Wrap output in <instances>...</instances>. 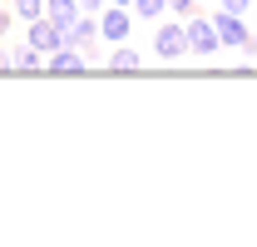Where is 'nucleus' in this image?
<instances>
[{
  "label": "nucleus",
  "instance_id": "1",
  "mask_svg": "<svg viewBox=\"0 0 257 247\" xmlns=\"http://www.w3.org/2000/svg\"><path fill=\"white\" fill-rule=\"evenodd\" d=\"M154 55H159L163 64L183 60V55H188V25H183V20H159V25H154Z\"/></svg>",
  "mask_w": 257,
  "mask_h": 247
},
{
  "label": "nucleus",
  "instance_id": "2",
  "mask_svg": "<svg viewBox=\"0 0 257 247\" xmlns=\"http://www.w3.org/2000/svg\"><path fill=\"white\" fill-rule=\"evenodd\" d=\"M213 30H218V45H223V50H247V45H252V25H247V15H237V10H218V15H213Z\"/></svg>",
  "mask_w": 257,
  "mask_h": 247
},
{
  "label": "nucleus",
  "instance_id": "3",
  "mask_svg": "<svg viewBox=\"0 0 257 247\" xmlns=\"http://www.w3.org/2000/svg\"><path fill=\"white\" fill-rule=\"evenodd\" d=\"M134 35V10L128 5H104L99 10V40L104 45H124Z\"/></svg>",
  "mask_w": 257,
  "mask_h": 247
},
{
  "label": "nucleus",
  "instance_id": "4",
  "mask_svg": "<svg viewBox=\"0 0 257 247\" xmlns=\"http://www.w3.org/2000/svg\"><path fill=\"white\" fill-rule=\"evenodd\" d=\"M183 25H188V55H203V60H208V55L223 50V45H218V30H213V15H198V10H193Z\"/></svg>",
  "mask_w": 257,
  "mask_h": 247
},
{
  "label": "nucleus",
  "instance_id": "5",
  "mask_svg": "<svg viewBox=\"0 0 257 247\" xmlns=\"http://www.w3.org/2000/svg\"><path fill=\"white\" fill-rule=\"evenodd\" d=\"M45 69H50V74H84L89 60H84V50H74V45L64 40L60 50H50V55H45Z\"/></svg>",
  "mask_w": 257,
  "mask_h": 247
},
{
  "label": "nucleus",
  "instance_id": "6",
  "mask_svg": "<svg viewBox=\"0 0 257 247\" xmlns=\"http://www.w3.org/2000/svg\"><path fill=\"white\" fill-rule=\"evenodd\" d=\"M25 40H30L35 50H45V55H50V50H60V45H64V30L50 20V15H40V20L25 25Z\"/></svg>",
  "mask_w": 257,
  "mask_h": 247
},
{
  "label": "nucleus",
  "instance_id": "7",
  "mask_svg": "<svg viewBox=\"0 0 257 247\" xmlns=\"http://www.w3.org/2000/svg\"><path fill=\"white\" fill-rule=\"evenodd\" d=\"M45 15H50V20H55V25L64 30V40H69V30H74V20H79L84 10H79V0H45Z\"/></svg>",
  "mask_w": 257,
  "mask_h": 247
},
{
  "label": "nucleus",
  "instance_id": "8",
  "mask_svg": "<svg viewBox=\"0 0 257 247\" xmlns=\"http://www.w3.org/2000/svg\"><path fill=\"white\" fill-rule=\"evenodd\" d=\"M94 40H99V15H79L74 30H69V45L74 50H94Z\"/></svg>",
  "mask_w": 257,
  "mask_h": 247
},
{
  "label": "nucleus",
  "instance_id": "9",
  "mask_svg": "<svg viewBox=\"0 0 257 247\" xmlns=\"http://www.w3.org/2000/svg\"><path fill=\"white\" fill-rule=\"evenodd\" d=\"M10 69H20V74H35V69H45V50H35L30 40H25L20 50H10Z\"/></svg>",
  "mask_w": 257,
  "mask_h": 247
},
{
  "label": "nucleus",
  "instance_id": "10",
  "mask_svg": "<svg viewBox=\"0 0 257 247\" xmlns=\"http://www.w3.org/2000/svg\"><path fill=\"white\" fill-rule=\"evenodd\" d=\"M109 69H114V74H134V69H139V50H134V45H109Z\"/></svg>",
  "mask_w": 257,
  "mask_h": 247
},
{
  "label": "nucleus",
  "instance_id": "11",
  "mask_svg": "<svg viewBox=\"0 0 257 247\" xmlns=\"http://www.w3.org/2000/svg\"><path fill=\"white\" fill-rule=\"evenodd\" d=\"M128 10H134V20H149V25H159L163 15H168V0H128Z\"/></svg>",
  "mask_w": 257,
  "mask_h": 247
},
{
  "label": "nucleus",
  "instance_id": "12",
  "mask_svg": "<svg viewBox=\"0 0 257 247\" xmlns=\"http://www.w3.org/2000/svg\"><path fill=\"white\" fill-rule=\"evenodd\" d=\"M10 10H15V20H25V25H30V20L45 15V0H10Z\"/></svg>",
  "mask_w": 257,
  "mask_h": 247
},
{
  "label": "nucleus",
  "instance_id": "13",
  "mask_svg": "<svg viewBox=\"0 0 257 247\" xmlns=\"http://www.w3.org/2000/svg\"><path fill=\"white\" fill-rule=\"evenodd\" d=\"M193 10H198V0H168V15H178V20H188Z\"/></svg>",
  "mask_w": 257,
  "mask_h": 247
},
{
  "label": "nucleus",
  "instance_id": "14",
  "mask_svg": "<svg viewBox=\"0 0 257 247\" xmlns=\"http://www.w3.org/2000/svg\"><path fill=\"white\" fill-rule=\"evenodd\" d=\"M218 10H237V15H247V10H252V0H218Z\"/></svg>",
  "mask_w": 257,
  "mask_h": 247
},
{
  "label": "nucleus",
  "instance_id": "15",
  "mask_svg": "<svg viewBox=\"0 0 257 247\" xmlns=\"http://www.w3.org/2000/svg\"><path fill=\"white\" fill-rule=\"evenodd\" d=\"M10 25H15V10H10V5H0V35L10 30Z\"/></svg>",
  "mask_w": 257,
  "mask_h": 247
},
{
  "label": "nucleus",
  "instance_id": "16",
  "mask_svg": "<svg viewBox=\"0 0 257 247\" xmlns=\"http://www.w3.org/2000/svg\"><path fill=\"white\" fill-rule=\"evenodd\" d=\"M104 5H109V0H79V10H84V15H99Z\"/></svg>",
  "mask_w": 257,
  "mask_h": 247
},
{
  "label": "nucleus",
  "instance_id": "17",
  "mask_svg": "<svg viewBox=\"0 0 257 247\" xmlns=\"http://www.w3.org/2000/svg\"><path fill=\"white\" fill-rule=\"evenodd\" d=\"M0 74H10V50H0Z\"/></svg>",
  "mask_w": 257,
  "mask_h": 247
},
{
  "label": "nucleus",
  "instance_id": "18",
  "mask_svg": "<svg viewBox=\"0 0 257 247\" xmlns=\"http://www.w3.org/2000/svg\"><path fill=\"white\" fill-rule=\"evenodd\" d=\"M247 55H257V25H252V45H247Z\"/></svg>",
  "mask_w": 257,
  "mask_h": 247
},
{
  "label": "nucleus",
  "instance_id": "19",
  "mask_svg": "<svg viewBox=\"0 0 257 247\" xmlns=\"http://www.w3.org/2000/svg\"><path fill=\"white\" fill-rule=\"evenodd\" d=\"M109 5H128V0H109Z\"/></svg>",
  "mask_w": 257,
  "mask_h": 247
}]
</instances>
